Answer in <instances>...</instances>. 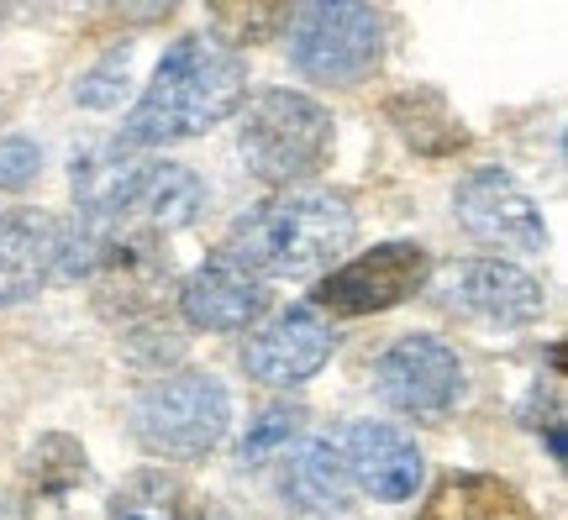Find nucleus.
<instances>
[{
    "label": "nucleus",
    "instance_id": "aec40b11",
    "mask_svg": "<svg viewBox=\"0 0 568 520\" xmlns=\"http://www.w3.org/2000/svg\"><path fill=\"white\" fill-rule=\"evenodd\" d=\"M74 479H84V452L69 437H42L32 447V483L42 494H63Z\"/></svg>",
    "mask_w": 568,
    "mask_h": 520
},
{
    "label": "nucleus",
    "instance_id": "39448f33",
    "mask_svg": "<svg viewBox=\"0 0 568 520\" xmlns=\"http://www.w3.org/2000/svg\"><path fill=\"white\" fill-rule=\"evenodd\" d=\"M379 48H385V17L374 6L326 0V6H301L290 17V63L316 84H358L379 63Z\"/></svg>",
    "mask_w": 568,
    "mask_h": 520
},
{
    "label": "nucleus",
    "instance_id": "1a4fd4ad",
    "mask_svg": "<svg viewBox=\"0 0 568 520\" xmlns=\"http://www.w3.org/2000/svg\"><path fill=\"white\" fill-rule=\"evenodd\" d=\"M337 347V332L332 320L316 316L311 305H290L284 316H274L264 332H253L243 347V368L258 384H274V389H295V384L316 379Z\"/></svg>",
    "mask_w": 568,
    "mask_h": 520
},
{
    "label": "nucleus",
    "instance_id": "4be33fe9",
    "mask_svg": "<svg viewBox=\"0 0 568 520\" xmlns=\"http://www.w3.org/2000/svg\"><path fill=\"white\" fill-rule=\"evenodd\" d=\"M42 174V147L32 137L0 142V190H27Z\"/></svg>",
    "mask_w": 568,
    "mask_h": 520
},
{
    "label": "nucleus",
    "instance_id": "f8f14e48",
    "mask_svg": "<svg viewBox=\"0 0 568 520\" xmlns=\"http://www.w3.org/2000/svg\"><path fill=\"white\" fill-rule=\"evenodd\" d=\"M180 310L190 326H201V332H243L253 320L268 310V289L264 279H253L243 263L232 258H216L201 263L180 289Z\"/></svg>",
    "mask_w": 568,
    "mask_h": 520
},
{
    "label": "nucleus",
    "instance_id": "6e6552de",
    "mask_svg": "<svg viewBox=\"0 0 568 520\" xmlns=\"http://www.w3.org/2000/svg\"><path fill=\"white\" fill-rule=\"evenodd\" d=\"M453 211L468 232L500 253H542L548 247V226H542V211L531 205V195L510 180L506 169H474L458 195H453Z\"/></svg>",
    "mask_w": 568,
    "mask_h": 520
},
{
    "label": "nucleus",
    "instance_id": "5701e85b",
    "mask_svg": "<svg viewBox=\"0 0 568 520\" xmlns=\"http://www.w3.org/2000/svg\"><path fill=\"white\" fill-rule=\"evenodd\" d=\"M0 520H17V510H11V504L0 500Z\"/></svg>",
    "mask_w": 568,
    "mask_h": 520
},
{
    "label": "nucleus",
    "instance_id": "7ed1b4c3",
    "mask_svg": "<svg viewBox=\"0 0 568 520\" xmlns=\"http://www.w3.org/2000/svg\"><path fill=\"white\" fill-rule=\"evenodd\" d=\"M237 153L264 184L311 180L332 153V111L301 90H258L237 126Z\"/></svg>",
    "mask_w": 568,
    "mask_h": 520
},
{
    "label": "nucleus",
    "instance_id": "4468645a",
    "mask_svg": "<svg viewBox=\"0 0 568 520\" xmlns=\"http://www.w3.org/2000/svg\"><path fill=\"white\" fill-rule=\"evenodd\" d=\"M59 274V221L42 211L0 216V305L32 300Z\"/></svg>",
    "mask_w": 568,
    "mask_h": 520
},
{
    "label": "nucleus",
    "instance_id": "412c9836",
    "mask_svg": "<svg viewBox=\"0 0 568 520\" xmlns=\"http://www.w3.org/2000/svg\"><path fill=\"white\" fill-rule=\"evenodd\" d=\"M126 74H132V48H122V53H111L105 63H95V69L74 84V101L90 105V111H111V105H122L126 84H132Z\"/></svg>",
    "mask_w": 568,
    "mask_h": 520
},
{
    "label": "nucleus",
    "instance_id": "a211bd4d",
    "mask_svg": "<svg viewBox=\"0 0 568 520\" xmlns=\"http://www.w3.org/2000/svg\"><path fill=\"white\" fill-rule=\"evenodd\" d=\"M205 205V184L195 169L184 163H148V174L138 184V201H132V216H142L159 232H180L201 216Z\"/></svg>",
    "mask_w": 568,
    "mask_h": 520
},
{
    "label": "nucleus",
    "instance_id": "20e7f679",
    "mask_svg": "<svg viewBox=\"0 0 568 520\" xmlns=\"http://www.w3.org/2000/svg\"><path fill=\"white\" fill-rule=\"evenodd\" d=\"M226 420H232V400H226L222 379L195 374V368L148 384L132 400V431L153 458H205L226 437Z\"/></svg>",
    "mask_w": 568,
    "mask_h": 520
},
{
    "label": "nucleus",
    "instance_id": "2eb2a0df",
    "mask_svg": "<svg viewBox=\"0 0 568 520\" xmlns=\"http://www.w3.org/2000/svg\"><path fill=\"white\" fill-rule=\"evenodd\" d=\"M284 494L305 516H343L353 500V479L343 462V441L337 437H305L301 447H290L284 458Z\"/></svg>",
    "mask_w": 568,
    "mask_h": 520
},
{
    "label": "nucleus",
    "instance_id": "6ab92c4d",
    "mask_svg": "<svg viewBox=\"0 0 568 520\" xmlns=\"http://www.w3.org/2000/svg\"><path fill=\"white\" fill-rule=\"evenodd\" d=\"M301 426H305V405H268V410H258L243 437V462H264L274 452H290Z\"/></svg>",
    "mask_w": 568,
    "mask_h": 520
},
{
    "label": "nucleus",
    "instance_id": "dca6fc26",
    "mask_svg": "<svg viewBox=\"0 0 568 520\" xmlns=\"http://www.w3.org/2000/svg\"><path fill=\"white\" fill-rule=\"evenodd\" d=\"M416 520H542L516 483L495 473H443Z\"/></svg>",
    "mask_w": 568,
    "mask_h": 520
},
{
    "label": "nucleus",
    "instance_id": "423d86ee",
    "mask_svg": "<svg viewBox=\"0 0 568 520\" xmlns=\"http://www.w3.org/2000/svg\"><path fill=\"white\" fill-rule=\"evenodd\" d=\"M432 274L422 242H379L358 253L353 263L332 268L316 289H311V310L316 316H379L389 305L410 300Z\"/></svg>",
    "mask_w": 568,
    "mask_h": 520
},
{
    "label": "nucleus",
    "instance_id": "f03ea898",
    "mask_svg": "<svg viewBox=\"0 0 568 520\" xmlns=\"http://www.w3.org/2000/svg\"><path fill=\"white\" fill-rule=\"evenodd\" d=\"M358 237V221L332 190H290L247 211L226 232L222 258L243 263L253 279H316Z\"/></svg>",
    "mask_w": 568,
    "mask_h": 520
},
{
    "label": "nucleus",
    "instance_id": "9b49d317",
    "mask_svg": "<svg viewBox=\"0 0 568 520\" xmlns=\"http://www.w3.org/2000/svg\"><path fill=\"white\" fill-rule=\"evenodd\" d=\"M447 305L495 326H531L548 310L542 284L506 258H468L447 274Z\"/></svg>",
    "mask_w": 568,
    "mask_h": 520
},
{
    "label": "nucleus",
    "instance_id": "f257e3e1",
    "mask_svg": "<svg viewBox=\"0 0 568 520\" xmlns=\"http://www.w3.org/2000/svg\"><path fill=\"white\" fill-rule=\"evenodd\" d=\"M247 95V63L222 38H180L159 59L153 80L122 121V147H169L222 126Z\"/></svg>",
    "mask_w": 568,
    "mask_h": 520
},
{
    "label": "nucleus",
    "instance_id": "f3484780",
    "mask_svg": "<svg viewBox=\"0 0 568 520\" xmlns=\"http://www.w3.org/2000/svg\"><path fill=\"white\" fill-rule=\"evenodd\" d=\"M105 520H222V510L205 504L195 489H184L174 473L142 468L111 494Z\"/></svg>",
    "mask_w": 568,
    "mask_h": 520
},
{
    "label": "nucleus",
    "instance_id": "9d476101",
    "mask_svg": "<svg viewBox=\"0 0 568 520\" xmlns=\"http://www.w3.org/2000/svg\"><path fill=\"white\" fill-rule=\"evenodd\" d=\"M337 441H343L347 479H353V489H364L368 500L400 504L422 489L426 479L422 447L400 426H389V420H353Z\"/></svg>",
    "mask_w": 568,
    "mask_h": 520
},
{
    "label": "nucleus",
    "instance_id": "0eeeda50",
    "mask_svg": "<svg viewBox=\"0 0 568 520\" xmlns=\"http://www.w3.org/2000/svg\"><path fill=\"white\" fill-rule=\"evenodd\" d=\"M374 389L379 400L406 416H443L464 389V363L443 337L410 332L374 358Z\"/></svg>",
    "mask_w": 568,
    "mask_h": 520
},
{
    "label": "nucleus",
    "instance_id": "ddd939ff",
    "mask_svg": "<svg viewBox=\"0 0 568 520\" xmlns=\"http://www.w3.org/2000/svg\"><path fill=\"white\" fill-rule=\"evenodd\" d=\"M148 163L153 159H142L122 142L80 153L74 159V216L90 221V226H122L132 216V201H138Z\"/></svg>",
    "mask_w": 568,
    "mask_h": 520
}]
</instances>
